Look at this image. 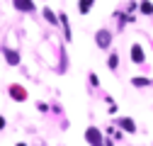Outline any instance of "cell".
Returning a JSON list of instances; mask_svg holds the SVG:
<instances>
[{
  "instance_id": "1",
  "label": "cell",
  "mask_w": 153,
  "mask_h": 146,
  "mask_svg": "<svg viewBox=\"0 0 153 146\" xmlns=\"http://www.w3.org/2000/svg\"><path fill=\"white\" fill-rule=\"evenodd\" d=\"M85 139H88V144H92V146H105V144H102V136H100V132L95 129V127L85 132Z\"/></svg>"
},
{
  "instance_id": "2",
  "label": "cell",
  "mask_w": 153,
  "mask_h": 146,
  "mask_svg": "<svg viewBox=\"0 0 153 146\" xmlns=\"http://www.w3.org/2000/svg\"><path fill=\"white\" fill-rule=\"evenodd\" d=\"M131 59L136 61V63H143V51H141L139 44H134V46H131Z\"/></svg>"
},
{
  "instance_id": "3",
  "label": "cell",
  "mask_w": 153,
  "mask_h": 146,
  "mask_svg": "<svg viewBox=\"0 0 153 146\" xmlns=\"http://www.w3.org/2000/svg\"><path fill=\"white\" fill-rule=\"evenodd\" d=\"M97 46H102V49L109 46V32H105V29L97 32Z\"/></svg>"
},
{
  "instance_id": "4",
  "label": "cell",
  "mask_w": 153,
  "mask_h": 146,
  "mask_svg": "<svg viewBox=\"0 0 153 146\" xmlns=\"http://www.w3.org/2000/svg\"><path fill=\"white\" fill-rule=\"evenodd\" d=\"M5 59H7L12 66H15V63H20V56H17L15 51H10V49H5Z\"/></svg>"
},
{
  "instance_id": "5",
  "label": "cell",
  "mask_w": 153,
  "mask_h": 146,
  "mask_svg": "<svg viewBox=\"0 0 153 146\" xmlns=\"http://www.w3.org/2000/svg\"><path fill=\"white\" fill-rule=\"evenodd\" d=\"M10 93H12V98H20V100H25V98H27L25 90H22V88H15V85L10 88Z\"/></svg>"
},
{
  "instance_id": "6",
  "label": "cell",
  "mask_w": 153,
  "mask_h": 146,
  "mask_svg": "<svg viewBox=\"0 0 153 146\" xmlns=\"http://www.w3.org/2000/svg\"><path fill=\"white\" fill-rule=\"evenodd\" d=\"M15 5L20 7V10H32V7H34L32 0H15Z\"/></svg>"
},
{
  "instance_id": "7",
  "label": "cell",
  "mask_w": 153,
  "mask_h": 146,
  "mask_svg": "<svg viewBox=\"0 0 153 146\" xmlns=\"http://www.w3.org/2000/svg\"><path fill=\"white\" fill-rule=\"evenodd\" d=\"M119 122H122V127H124V129H129V132H134V129H136L131 119H119Z\"/></svg>"
},
{
  "instance_id": "8",
  "label": "cell",
  "mask_w": 153,
  "mask_h": 146,
  "mask_svg": "<svg viewBox=\"0 0 153 146\" xmlns=\"http://www.w3.org/2000/svg\"><path fill=\"white\" fill-rule=\"evenodd\" d=\"M92 3H95V0H80V12H88Z\"/></svg>"
},
{
  "instance_id": "9",
  "label": "cell",
  "mask_w": 153,
  "mask_h": 146,
  "mask_svg": "<svg viewBox=\"0 0 153 146\" xmlns=\"http://www.w3.org/2000/svg\"><path fill=\"white\" fill-rule=\"evenodd\" d=\"M141 10H143L146 15H151V12H153V5H151V0H146V3H141Z\"/></svg>"
},
{
  "instance_id": "10",
  "label": "cell",
  "mask_w": 153,
  "mask_h": 146,
  "mask_svg": "<svg viewBox=\"0 0 153 146\" xmlns=\"http://www.w3.org/2000/svg\"><path fill=\"white\" fill-rule=\"evenodd\" d=\"M44 15H46V20H49V22H53V25H56V15H53L51 10H44Z\"/></svg>"
},
{
  "instance_id": "11",
  "label": "cell",
  "mask_w": 153,
  "mask_h": 146,
  "mask_svg": "<svg viewBox=\"0 0 153 146\" xmlns=\"http://www.w3.org/2000/svg\"><path fill=\"white\" fill-rule=\"evenodd\" d=\"M131 83H134V85H139V88H143V85H146V83H148V80H146V78H134V80H131Z\"/></svg>"
},
{
  "instance_id": "12",
  "label": "cell",
  "mask_w": 153,
  "mask_h": 146,
  "mask_svg": "<svg viewBox=\"0 0 153 146\" xmlns=\"http://www.w3.org/2000/svg\"><path fill=\"white\" fill-rule=\"evenodd\" d=\"M114 66H117V54H112V56H109V68H114Z\"/></svg>"
},
{
  "instance_id": "13",
  "label": "cell",
  "mask_w": 153,
  "mask_h": 146,
  "mask_svg": "<svg viewBox=\"0 0 153 146\" xmlns=\"http://www.w3.org/2000/svg\"><path fill=\"white\" fill-rule=\"evenodd\" d=\"M3 127H5V119H3V117H0V129H3Z\"/></svg>"
}]
</instances>
